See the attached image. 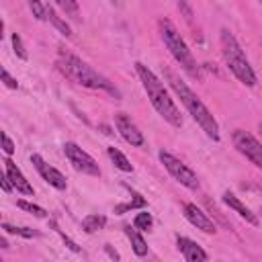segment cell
<instances>
[{
  "label": "cell",
  "mask_w": 262,
  "mask_h": 262,
  "mask_svg": "<svg viewBox=\"0 0 262 262\" xmlns=\"http://www.w3.org/2000/svg\"><path fill=\"white\" fill-rule=\"evenodd\" d=\"M164 78L168 80L170 88L176 92V96L180 98V102L186 106V111L190 113V117L196 121V125L207 133V137H211L213 141H219V123L213 117V113L205 106V102L188 88V84L184 80H180V76H176L170 68H164Z\"/></svg>",
  "instance_id": "cell-1"
},
{
  "label": "cell",
  "mask_w": 262,
  "mask_h": 262,
  "mask_svg": "<svg viewBox=\"0 0 262 262\" xmlns=\"http://www.w3.org/2000/svg\"><path fill=\"white\" fill-rule=\"evenodd\" d=\"M135 72H137V76L141 80V86H143L151 106L158 111V115L164 121H168L172 127H182V115H180L176 102L170 98V94L164 88V84L160 82V78L141 61L135 63Z\"/></svg>",
  "instance_id": "cell-2"
},
{
  "label": "cell",
  "mask_w": 262,
  "mask_h": 262,
  "mask_svg": "<svg viewBox=\"0 0 262 262\" xmlns=\"http://www.w3.org/2000/svg\"><path fill=\"white\" fill-rule=\"evenodd\" d=\"M57 68H59V72H61L66 78L74 80L76 84H80V86H84V88L106 90V92H111V94H119L117 88H115L102 74H98L92 66H88L84 59H80L78 55H74V53H70V51H63V49H61V51L57 53Z\"/></svg>",
  "instance_id": "cell-3"
},
{
  "label": "cell",
  "mask_w": 262,
  "mask_h": 262,
  "mask_svg": "<svg viewBox=\"0 0 262 262\" xmlns=\"http://www.w3.org/2000/svg\"><path fill=\"white\" fill-rule=\"evenodd\" d=\"M219 45H221V55L225 59V66L229 68V72L248 88L256 86V74L242 49V45L237 43L235 35L229 29H221L219 31Z\"/></svg>",
  "instance_id": "cell-4"
},
{
  "label": "cell",
  "mask_w": 262,
  "mask_h": 262,
  "mask_svg": "<svg viewBox=\"0 0 262 262\" xmlns=\"http://www.w3.org/2000/svg\"><path fill=\"white\" fill-rule=\"evenodd\" d=\"M158 29H160V35H162V41L164 45L168 47L170 55L178 61V66L190 76V78H201V68L196 63V59L192 57L186 41L180 37L178 29L168 20V18H160L158 20Z\"/></svg>",
  "instance_id": "cell-5"
},
{
  "label": "cell",
  "mask_w": 262,
  "mask_h": 262,
  "mask_svg": "<svg viewBox=\"0 0 262 262\" xmlns=\"http://www.w3.org/2000/svg\"><path fill=\"white\" fill-rule=\"evenodd\" d=\"M158 158H160V162L164 164V168L170 172V176L176 180V182H180L182 186H186L188 190H196L199 188V176L182 162V160H178L176 156H172L170 151H160L158 154Z\"/></svg>",
  "instance_id": "cell-6"
},
{
  "label": "cell",
  "mask_w": 262,
  "mask_h": 262,
  "mask_svg": "<svg viewBox=\"0 0 262 262\" xmlns=\"http://www.w3.org/2000/svg\"><path fill=\"white\" fill-rule=\"evenodd\" d=\"M63 154H66L68 162L72 164V168L76 172H82V174H88V176H100V168H98L96 160L88 151H84L78 143L66 141L63 143Z\"/></svg>",
  "instance_id": "cell-7"
},
{
  "label": "cell",
  "mask_w": 262,
  "mask_h": 262,
  "mask_svg": "<svg viewBox=\"0 0 262 262\" xmlns=\"http://www.w3.org/2000/svg\"><path fill=\"white\" fill-rule=\"evenodd\" d=\"M231 141H233V147H235L246 160H250L256 168L262 170V143H260L252 133H248V131H244V129H235V131L231 133Z\"/></svg>",
  "instance_id": "cell-8"
},
{
  "label": "cell",
  "mask_w": 262,
  "mask_h": 262,
  "mask_svg": "<svg viewBox=\"0 0 262 262\" xmlns=\"http://www.w3.org/2000/svg\"><path fill=\"white\" fill-rule=\"evenodd\" d=\"M115 127L117 131L121 133V137L131 145V147H141L145 143V137L143 133L139 131V127L131 121V117L127 113H115Z\"/></svg>",
  "instance_id": "cell-9"
},
{
  "label": "cell",
  "mask_w": 262,
  "mask_h": 262,
  "mask_svg": "<svg viewBox=\"0 0 262 262\" xmlns=\"http://www.w3.org/2000/svg\"><path fill=\"white\" fill-rule=\"evenodd\" d=\"M31 164L35 166V170L39 172V176H41L49 186H53V188H57V190H66V188H68L66 176H63L57 168L49 166L39 154H33V156H31Z\"/></svg>",
  "instance_id": "cell-10"
},
{
  "label": "cell",
  "mask_w": 262,
  "mask_h": 262,
  "mask_svg": "<svg viewBox=\"0 0 262 262\" xmlns=\"http://www.w3.org/2000/svg\"><path fill=\"white\" fill-rule=\"evenodd\" d=\"M182 211H184V217H186L196 229H201V231H205V233H215V231H217V227H215V223L209 219V215H207L203 209H199L194 203H184Z\"/></svg>",
  "instance_id": "cell-11"
},
{
  "label": "cell",
  "mask_w": 262,
  "mask_h": 262,
  "mask_svg": "<svg viewBox=\"0 0 262 262\" xmlns=\"http://www.w3.org/2000/svg\"><path fill=\"white\" fill-rule=\"evenodd\" d=\"M4 168H6V176H8V180H10V184L14 186V190L16 192H20V194H27V196H31L35 190H33V186H31V182L25 178V174L20 172V168L10 160V158H6L4 160Z\"/></svg>",
  "instance_id": "cell-12"
},
{
  "label": "cell",
  "mask_w": 262,
  "mask_h": 262,
  "mask_svg": "<svg viewBox=\"0 0 262 262\" xmlns=\"http://www.w3.org/2000/svg\"><path fill=\"white\" fill-rule=\"evenodd\" d=\"M176 246H178L180 254L184 256V262H207V252L196 242H192L190 237L178 235L176 237Z\"/></svg>",
  "instance_id": "cell-13"
},
{
  "label": "cell",
  "mask_w": 262,
  "mask_h": 262,
  "mask_svg": "<svg viewBox=\"0 0 262 262\" xmlns=\"http://www.w3.org/2000/svg\"><path fill=\"white\" fill-rule=\"evenodd\" d=\"M221 201H223V203H225L229 209H233V211H235V213H237L242 219H246L250 225H260L258 215H256V213H252V211H250V207H246V205H244V203H242V201H239V199H237L233 192L225 190V192H223V196H221Z\"/></svg>",
  "instance_id": "cell-14"
},
{
  "label": "cell",
  "mask_w": 262,
  "mask_h": 262,
  "mask_svg": "<svg viewBox=\"0 0 262 262\" xmlns=\"http://www.w3.org/2000/svg\"><path fill=\"white\" fill-rule=\"evenodd\" d=\"M125 233H127V237H129V242H131L133 252H135L137 256H145V254H147V244H145L143 235L139 233V229L127 225V227H125Z\"/></svg>",
  "instance_id": "cell-15"
},
{
  "label": "cell",
  "mask_w": 262,
  "mask_h": 262,
  "mask_svg": "<svg viewBox=\"0 0 262 262\" xmlns=\"http://www.w3.org/2000/svg\"><path fill=\"white\" fill-rule=\"evenodd\" d=\"M104 225H106V217H104V215H98V213L86 215V217L82 219V229H84L86 233H94V231H98V229H104Z\"/></svg>",
  "instance_id": "cell-16"
},
{
  "label": "cell",
  "mask_w": 262,
  "mask_h": 262,
  "mask_svg": "<svg viewBox=\"0 0 262 262\" xmlns=\"http://www.w3.org/2000/svg\"><path fill=\"white\" fill-rule=\"evenodd\" d=\"M106 154H108V158H111V162L121 170V172H133V166H131V162L127 160V156L121 151V149H117V147H108L106 149Z\"/></svg>",
  "instance_id": "cell-17"
},
{
  "label": "cell",
  "mask_w": 262,
  "mask_h": 262,
  "mask_svg": "<svg viewBox=\"0 0 262 262\" xmlns=\"http://www.w3.org/2000/svg\"><path fill=\"white\" fill-rule=\"evenodd\" d=\"M47 20H49V23H51V25H53V27H55L63 37H70V35H72L70 25H68V23H66V20H63L55 10H53V6H51V4H47Z\"/></svg>",
  "instance_id": "cell-18"
},
{
  "label": "cell",
  "mask_w": 262,
  "mask_h": 262,
  "mask_svg": "<svg viewBox=\"0 0 262 262\" xmlns=\"http://www.w3.org/2000/svg\"><path fill=\"white\" fill-rule=\"evenodd\" d=\"M151 225H154V217L147 211H141V213H137L133 217V227L139 229V231H149Z\"/></svg>",
  "instance_id": "cell-19"
},
{
  "label": "cell",
  "mask_w": 262,
  "mask_h": 262,
  "mask_svg": "<svg viewBox=\"0 0 262 262\" xmlns=\"http://www.w3.org/2000/svg\"><path fill=\"white\" fill-rule=\"evenodd\" d=\"M16 207L23 209V211H27V213H31V215H35V217H39V219H45V217H47V211H45L43 207H39V205H35V203H29V201H25V199L16 201Z\"/></svg>",
  "instance_id": "cell-20"
},
{
  "label": "cell",
  "mask_w": 262,
  "mask_h": 262,
  "mask_svg": "<svg viewBox=\"0 0 262 262\" xmlns=\"http://www.w3.org/2000/svg\"><path fill=\"white\" fill-rule=\"evenodd\" d=\"M2 229L6 233H12V235H20V237H37L39 231L31 229V227H16V225H10V223H2Z\"/></svg>",
  "instance_id": "cell-21"
},
{
  "label": "cell",
  "mask_w": 262,
  "mask_h": 262,
  "mask_svg": "<svg viewBox=\"0 0 262 262\" xmlns=\"http://www.w3.org/2000/svg\"><path fill=\"white\" fill-rule=\"evenodd\" d=\"M135 199L133 201H129V203H125V205H117L115 207V213H119V215H123L125 211H129V209H137V207H145V199L141 196V194H133Z\"/></svg>",
  "instance_id": "cell-22"
},
{
  "label": "cell",
  "mask_w": 262,
  "mask_h": 262,
  "mask_svg": "<svg viewBox=\"0 0 262 262\" xmlns=\"http://www.w3.org/2000/svg\"><path fill=\"white\" fill-rule=\"evenodd\" d=\"M57 6H59L66 14L74 16V18H80V6H78V2H72V0H59Z\"/></svg>",
  "instance_id": "cell-23"
},
{
  "label": "cell",
  "mask_w": 262,
  "mask_h": 262,
  "mask_svg": "<svg viewBox=\"0 0 262 262\" xmlns=\"http://www.w3.org/2000/svg\"><path fill=\"white\" fill-rule=\"evenodd\" d=\"M10 41H12V49H14L16 57H20V59H27V57H29V53H27V49H25V45H23V39H20V35H18V33H12Z\"/></svg>",
  "instance_id": "cell-24"
},
{
  "label": "cell",
  "mask_w": 262,
  "mask_h": 262,
  "mask_svg": "<svg viewBox=\"0 0 262 262\" xmlns=\"http://www.w3.org/2000/svg\"><path fill=\"white\" fill-rule=\"evenodd\" d=\"M29 8H31V12L39 18V20H47V4H43V2H29Z\"/></svg>",
  "instance_id": "cell-25"
},
{
  "label": "cell",
  "mask_w": 262,
  "mask_h": 262,
  "mask_svg": "<svg viewBox=\"0 0 262 262\" xmlns=\"http://www.w3.org/2000/svg\"><path fill=\"white\" fill-rule=\"evenodd\" d=\"M0 74H2V82H4V86H6V88H12V90H16V88H18V82L8 74V70H6V68H2V72H0Z\"/></svg>",
  "instance_id": "cell-26"
},
{
  "label": "cell",
  "mask_w": 262,
  "mask_h": 262,
  "mask_svg": "<svg viewBox=\"0 0 262 262\" xmlns=\"http://www.w3.org/2000/svg\"><path fill=\"white\" fill-rule=\"evenodd\" d=\"M2 149H4V154L6 156H10V154H14V143H12V139L2 131Z\"/></svg>",
  "instance_id": "cell-27"
},
{
  "label": "cell",
  "mask_w": 262,
  "mask_h": 262,
  "mask_svg": "<svg viewBox=\"0 0 262 262\" xmlns=\"http://www.w3.org/2000/svg\"><path fill=\"white\" fill-rule=\"evenodd\" d=\"M57 233L61 235V239H63V244H66V246H68V248H70L72 252H76V254H80V252H82V250H80V248H78V246H76V244H74V242H72V239H70V237H68L66 233H61L59 229H57Z\"/></svg>",
  "instance_id": "cell-28"
},
{
  "label": "cell",
  "mask_w": 262,
  "mask_h": 262,
  "mask_svg": "<svg viewBox=\"0 0 262 262\" xmlns=\"http://www.w3.org/2000/svg\"><path fill=\"white\" fill-rule=\"evenodd\" d=\"M0 184H2V190H4V192H10V190L14 188V186L10 184V180H8V176H6V174L0 178Z\"/></svg>",
  "instance_id": "cell-29"
}]
</instances>
